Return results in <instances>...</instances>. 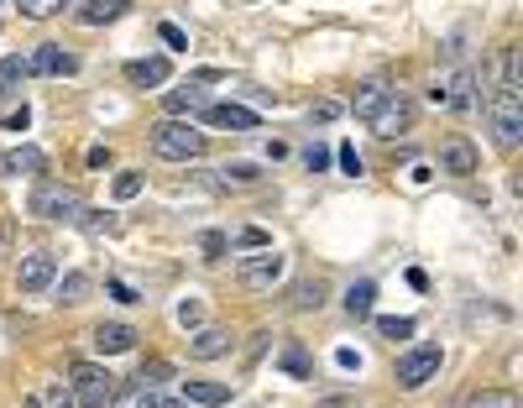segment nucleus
<instances>
[{"label":"nucleus","instance_id":"obj_1","mask_svg":"<svg viewBox=\"0 0 523 408\" xmlns=\"http://www.w3.org/2000/svg\"><path fill=\"white\" fill-rule=\"evenodd\" d=\"M482 110H487V121H492V131H497V147L513 152V147L523 142V95L497 79V84H487Z\"/></svg>","mask_w":523,"mask_h":408},{"label":"nucleus","instance_id":"obj_2","mask_svg":"<svg viewBox=\"0 0 523 408\" xmlns=\"http://www.w3.org/2000/svg\"><path fill=\"white\" fill-rule=\"evenodd\" d=\"M147 142H152L157 157H168V163H194V157H204V147H210V136H204L194 121L168 116V121H157V126H152Z\"/></svg>","mask_w":523,"mask_h":408},{"label":"nucleus","instance_id":"obj_3","mask_svg":"<svg viewBox=\"0 0 523 408\" xmlns=\"http://www.w3.org/2000/svg\"><path fill=\"white\" fill-rule=\"evenodd\" d=\"M27 210H32L37 220H74V215L84 210V194H79L74 184H58V178H37Z\"/></svg>","mask_w":523,"mask_h":408},{"label":"nucleus","instance_id":"obj_4","mask_svg":"<svg viewBox=\"0 0 523 408\" xmlns=\"http://www.w3.org/2000/svg\"><path fill=\"white\" fill-rule=\"evenodd\" d=\"M68 393H74L79 408H110V398H116V377H110L105 367H95V361H74V367H68Z\"/></svg>","mask_w":523,"mask_h":408},{"label":"nucleus","instance_id":"obj_5","mask_svg":"<svg viewBox=\"0 0 523 408\" xmlns=\"http://www.w3.org/2000/svg\"><path fill=\"white\" fill-rule=\"evenodd\" d=\"M283 272H288V257H283V252H272V246H257L252 257H241L236 283H241V288H252V293H272V288L283 283Z\"/></svg>","mask_w":523,"mask_h":408},{"label":"nucleus","instance_id":"obj_6","mask_svg":"<svg viewBox=\"0 0 523 408\" xmlns=\"http://www.w3.org/2000/svg\"><path fill=\"white\" fill-rule=\"evenodd\" d=\"M440 361H445V356H440V346H414V351H403V356H398V367H393L398 388H408V393L424 388V382L440 372Z\"/></svg>","mask_w":523,"mask_h":408},{"label":"nucleus","instance_id":"obj_7","mask_svg":"<svg viewBox=\"0 0 523 408\" xmlns=\"http://www.w3.org/2000/svg\"><path fill=\"white\" fill-rule=\"evenodd\" d=\"M471 89H476V68H456V74H440V79H435L429 100L445 105V110H471V105H476Z\"/></svg>","mask_w":523,"mask_h":408},{"label":"nucleus","instance_id":"obj_8","mask_svg":"<svg viewBox=\"0 0 523 408\" xmlns=\"http://www.w3.org/2000/svg\"><path fill=\"white\" fill-rule=\"evenodd\" d=\"M440 173H450V178L482 173V152H476L471 136H445V142H440Z\"/></svg>","mask_w":523,"mask_h":408},{"label":"nucleus","instance_id":"obj_9","mask_svg":"<svg viewBox=\"0 0 523 408\" xmlns=\"http://www.w3.org/2000/svg\"><path fill=\"white\" fill-rule=\"evenodd\" d=\"M53 278H58V257L53 252H27L16 262V288L21 293H48Z\"/></svg>","mask_w":523,"mask_h":408},{"label":"nucleus","instance_id":"obj_10","mask_svg":"<svg viewBox=\"0 0 523 408\" xmlns=\"http://www.w3.org/2000/svg\"><path fill=\"white\" fill-rule=\"evenodd\" d=\"M367 126H372L377 136H388V142H393V136H403L408 126H414V105H408V100L398 95V89H393V95L377 105V116H372Z\"/></svg>","mask_w":523,"mask_h":408},{"label":"nucleus","instance_id":"obj_11","mask_svg":"<svg viewBox=\"0 0 523 408\" xmlns=\"http://www.w3.org/2000/svg\"><path fill=\"white\" fill-rule=\"evenodd\" d=\"M27 74H48V79H58V74H79V58L63 53L58 42H42V48L27 53Z\"/></svg>","mask_w":523,"mask_h":408},{"label":"nucleus","instance_id":"obj_12","mask_svg":"<svg viewBox=\"0 0 523 408\" xmlns=\"http://www.w3.org/2000/svg\"><path fill=\"white\" fill-rule=\"evenodd\" d=\"M231 330H220V325H199L194 335H189V356L194 361H215V356H231Z\"/></svg>","mask_w":523,"mask_h":408},{"label":"nucleus","instance_id":"obj_13","mask_svg":"<svg viewBox=\"0 0 523 408\" xmlns=\"http://www.w3.org/2000/svg\"><path fill=\"white\" fill-rule=\"evenodd\" d=\"M37 173H48V157H42L37 147L0 152V178H37Z\"/></svg>","mask_w":523,"mask_h":408},{"label":"nucleus","instance_id":"obj_14","mask_svg":"<svg viewBox=\"0 0 523 408\" xmlns=\"http://www.w3.org/2000/svg\"><path fill=\"white\" fill-rule=\"evenodd\" d=\"M89 346H95L100 356H121V351H131V346H136V330H131V325H121V320L95 325V330H89Z\"/></svg>","mask_w":523,"mask_h":408},{"label":"nucleus","instance_id":"obj_15","mask_svg":"<svg viewBox=\"0 0 523 408\" xmlns=\"http://www.w3.org/2000/svg\"><path fill=\"white\" fill-rule=\"evenodd\" d=\"M204 121L210 126H220V131H257L262 121H257V110H246V105H204Z\"/></svg>","mask_w":523,"mask_h":408},{"label":"nucleus","instance_id":"obj_16","mask_svg":"<svg viewBox=\"0 0 523 408\" xmlns=\"http://www.w3.org/2000/svg\"><path fill=\"white\" fill-rule=\"evenodd\" d=\"M168 58H136V63H126V79L136 84V89H163L168 84Z\"/></svg>","mask_w":523,"mask_h":408},{"label":"nucleus","instance_id":"obj_17","mask_svg":"<svg viewBox=\"0 0 523 408\" xmlns=\"http://www.w3.org/2000/svg\"><path fill=\"white\" fill-rule=\"evenodd\" d=\"M131 11V0H89V6H79V27H110V21H121Z\"/></svg>","mask_w":523,"mask_h":408},{"label":"nucleus","instance_id":"obj_18","mask_svg":"<svg viewBox=\"0 0 523 408\" xmlns=\"http://www.w3.org/2000/svg\"><path fill=\"white\" fill-rule=\"evenodd\" d=\"M388 95H393V89L382 84V79H367V84H356V95H351V116H356V121H372V116H377V105L388 100Z\"/></svg>","mask_w":523,"mask_h":408},{"label":"nucleus","instance_id":"obj_19","mask_svg":"<svg viewBox=\"0 0 523 408\" xmlns=\"http://www.w3.org/2000/svg\"><path fill=\"white\" fill-rule=\"evenodd\" d=\"M204 105H210V89H204V84H178V89H168V110H173V116H194V110H204Z\"/></svg>","mask_w":523,"mask_h":408},{"label":"nucleus","instance_id":"obj_20","mask_svg":"<svg viewBox=\"0 0 523 408\" xmlns=\"http://www.w3.org/2000/svg\"><path fill=\"white\" fill-rule=\"evenodd\" d=\"M53 288H58V304H84L95 293V278L89 272H63V278H53Z\"/></svg>","mask_w":523,"mask_h":408},{"label":"nucleus","instance_id":"obj_21","mask_svg":"<svg viewBox=\"0 0 523 408\" xmlns=\"http://www.w3.org/2000/svg\"><path fill=\"white\" fill-rule=\"evenodd\" d=\"M252 184H262V168L257 163H225L215 173V189H252Z\"/></svg>","mask_w":523,"mask_h":408},{"label":"nucleus","instance_id":"obj_22","mask_svg":"<svg viewBox=\"0 0 523 408\" xmlns=\"http://www.w3.org/2000/svg\"><path fill=\"white\" fill-rule=\"evenodd\" d=\"M184 398L199 408H220L231 403V382H184Z\"/></svg>","mask_w":523,"mask_h":408},{"label":"nucleus","instance_id":"obj_23","mask_svg":"<svg viewBox=\"0 0 523 408\" xmlns=\"http://www.w3.org/2000/svg\"><path fill=\"white\" fill-rule=\"evenodd\" d=\"M372 299H377V283H367V278L351 283V288H346V314H351V320H367V314H372Z\"/></svg>","mask_w":523,"mask_h":408},{"label":"nucleus","instance_id":"obj_24","mask_svg":"<svg viewBox=\"0 0 523 408\" xmlns=\"http://www.w3.org/2000/svg\"><path fill=\"white\" fill-rule=\"evenodd\" d=\"M74 225H84L89 236H110V231H116V215H105V210H89V204H84V210L74 215Z\"/></svg>","mask_w":523,"mask_h":408},{"label":"nucleus","instance_id":"obj_25","mask_svg":"<svg viewBox=\"0 0 523 408\" xmlns=\"http://www.w3.org/2000/svg\"><path fill=\"white\" fill-rule=\"evenodd\" d=\"M293 309H320L325 304V283L320 278H309V283H299V288H293V299H288Z\"/></svg>","mask_w":523,"mask_h":408},{"label":"nucleus","instance_id":"obj_26","mask_svg":"<svg viewBox=\"0 0 523 408\" xmlns=\"http://www.w3.org/2000/svg\"><path fill=\"white\" fill-rule=\"evenodd\" d=\"M32 398H37V408H79L74 393H68V382H48V388L32 393Z\"/></svg>","mask_w":523,"mask_h":408},{"label":"nucleus","instance_id":"obj_27","mask_svg":"<svg viewBox=\"0 0 523 408\" xmlns=\"http://www.w3.org/2000/svg\"><path fill=\"white\" fill-rule=\"evenodd\" d=\"M21 79H27V58H0V95H11V89L21 84Z\"/></svg>","mask_w":523,"mask_h":408},{"label":"nucleus","instance_id":"obj_28","mask_svg":"<svg viewBox=\"0 0 523 408\" xmlns=\"http://www.w3.org/2000/svg\"><path fill=\"white\" fill-rule=\"evenodd\" d=\"M377 330L388 335V340H408V335H414V320H408V314H382Z\"/></svg>","mask_w":523,"mask_h":408},{"label":"nucleus","instance_id":"obj_29","mask_svg":"<svg viewBox=\"0 0 523 408\" xmlns=\"http://www.w3.org/2000/svg\"><path fill=\"white\" fill-rule=\"evenodd\" d=\"M16 6H21V16L48 21V16H58V11H63V0H16Z\"/></svg>","mask_w":523,"mask_h":408},{"label":"nucleus","instance_id":"obj_30","mask_svg":"<svg viewBox=\"0 0 523 408\" xmlns=\"http://www.w3.org/2000/svg\"><path fill=\"white\" fill-rule=\"evenodd\" d=\"M199 246H204V257H210V262H225V252H231V236L204 231V236H199Z\"/></svg>","mask_w":523,"mask_h":408},{"label":"nucleus","instance_id":"obj_31","mask_svg":"<svg viewBox=\"0 0 523 408\" xmlns=\"http://www.w3.org/2000/svg\"><path fill=\"white\" fill-rule=\"evenodd\" d=\"M471 408H518V398H513L508 388H492V393H476Z\"/></svg>","mask_w":523,"mask_h":408},{"label":"nucleus","instance_id":"obj_32","mask_svg":"<svg viewBox=\"0 0 523 408\" xmlns=\"http://www.w3.org/2000/svg\"><path fill=\"white\" fill-rule=\"evenodd\" d=\"M136 194H142V173H136V168L116 173V199H136Z\"/></svg>","mask_w":523,"mask_h":408},{"label":"nucleus","instance_id":"obj_33","mask_svg":"<svg viewBox=\"0 0 523 408\" xmlns=\"http://www.w3.org/2000/svg\"><path fill=\"white\" fill-rule=\"evenodd\" d=\"M178 325H184V330H199V325H204V304H199V299H184V304H178Z\"/></svg>","mask_w":523,"mask_h":408},{"label":"nucleus","instance_id":"obj_34","mask_svg":"<svg viewBox=\"0 0 523 408\" xmlns=\"http://www.w3.org/2000/svg\"><path fill=\"white\" fill-rule=\"evenodd\" d=\"M173 377V367H168V361H147V367H142V377H136V382H142V388H157V382H168Z\"/></svg>","mask_w":523,"mask_h":408},{"label":"nucleus","instance_id":"obj_35","mask_svg":"<svg viewBox=\"0 0 523 408\" xmlns=\"http://www.w3.org/2000/svg\"><path fill=\"white\" fill-rule=\"evenodd\" d=\"M136 408H184V403H178V398H163L157 388H142V393H136Z\"/></svg>","mask_w":523,"mask_h":408},{"label":"nucleus","instance_id":"obj_36","mask_svg":"<svg viewBox=\"0 0 523 408\" xmlns=\"http://www.w3.org/2000/svg\"><path fill=\"white\" fill-rule=\"evenodd\" d=\"M340 116V105L335 100H320V105H309V126H330Z\"/></svg>","mask_w":523,"mask_h":408},{"label":"nucleus","instance_id":"obj_37","mask_svg":"<svg viewBox=\"0 0 523 408\" xmlns=\"http://www.w3.org/2000/svg\"><path fill=\"white\" fill-rule=\"evenodd\" d=\"M304 168H309V173H325V168H330V147L314 142V147L304 152Z\"/></svg>","mask_w":523,"mask_h":408},{"label":"nucleus","instance_id":"obj_38","mask_svg":"<svg viewBox=\"0 0 523 408\" xmlns=\"http://www.w3.org/2000/svg\"><path fill=\"white\" fill-rule=\"evenodd\" d=\"M231 246H246V252H257V246H272L262 231H252V225H246V231H236V241Z\"/></svg>","mask_w":523,"mask_h":408},{"label":"nucleus","instance_id":"obj_39","mask_svg":"<svg viewBox=\"0 0 523 408\" xmlns=\"http://www.w3.org/2000/svg\"><path fill=\"white\" fill-rule=\"evenodd\" d=\"M157 32H163V42H168V48H178V53H184V48H189V37H184V27H173V21H163V27H157Z\"/></svg>","mask_w":523,"mask_h":408},{"label":"nucleus","instance_id":"obj_40","mask_svg":"<svg viewBox=\"0 0 523 408\" xmlns=\"http://www.w3.org/2000/svg\"><path fill=\"white\" fill-rule=\"evenodd\" d=\"M110 299H116V304H142V299H136V288L121 283V278H110Z\"/></svg>","mask_w":523,"mask_h":408},{"label":"nucleus","instance_id":"obj_41","mask_svg":"<svg viewBox=\"0 0 523 408\" xmlns=\"http://www.w3.org/2000/svg\"><path fill=\"white\" fill-rule=\"evenodd\" d=\"M283 367H288V372H309V356H304L299 346H288V351H283Z\"/></svg>","mask_w":523,"mask_h":408},{"label":"nucleus","instance_id":"obj_42","mask_svg":"<svg viewBox=\"0 0 523 408\" xmlns=\"http://www.w3.org/2000/svg\"><path fill=\"white\" fill-rule=\"evenodd\" d=\"M335 157H340V168H346V173H351V178H356V173H361V157H356V147H351V142H346V147H340V152H335Z\"/></svg>","mask_w":523,"mask_h":408},{"label":"nucleus","instance_id":"obj_43","mask_svg":"<svg viewBox=\"0 0 523 408\" xmlns=\"http://www.w3.org/2000/svg\"><path fill=\"white\" fill-rule=\"evenodd\" d=\"M320 408H356V398H325Z\"/></svg>","mask_w":523,"mask_h":408},{"label":"nucleus","instance_id":"obj_44","mask_svg":"<svg viewBox=\"0 0 523 408\" xmlns=\"http://www.w3.org/2000/svg\"><path fill=\"white\" fill-rule=\"evenodd\" d=\"M21 408H37V398H27V403H21Z\"/></svg>","mask_w":523,"mask_h":408}]
</instances>
